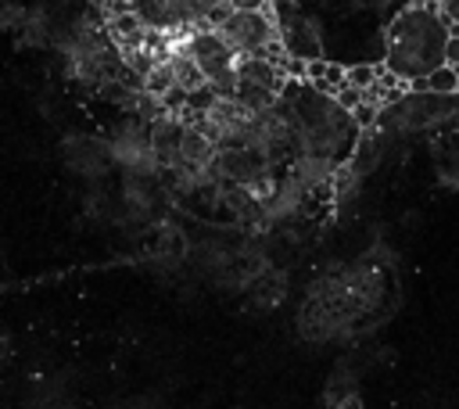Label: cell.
<instances>
[{"label":"cell","instance_id":"6da1fadb","mask_svg":"<svg viewBox=\"0 0 459 409\" xmlns=\"http://www.w3.org/2000/svg\"><path fill=\"white\" fill-rule=\"evenodd\" d=\"M452 39L448 18L437 4H412L387 25V57L384 65L409 86L423 79L430 68L445 65V47Z\"/></svg>","mask_w":459,"mask_h":409},{"label":"cell","instance_id":"7a4b0ae2","mask_svg":"<svg viewBox=\"0 0 459 409\" xmlns=\"http://www.w3.org/2000/svg\"><path fill=\"white\" fill-rule=\"evenodd\" d=\"M186 50L197 61V68L204 72L208 86L222 97H233L237 90V50L230 47V39L219 29H197L186 36Z\"/></svg>","mask_w":459,"mask_h":409},{"label":"cell","instance_id":"3957f363","mask_svg":"<svg viewBox=\"0 0 459 409\" xmlns=\"http://www.w3.org/2000/svg\"><path fill=\"white\" fill-rule=\"evenodd\" d=\"M108 144H111V161L122 172H133V176H161L165 172V165L151 144V122H143L140 115L118 122L115 133L108 136Z\"/></svg>","mask_w":459,"mask_h":409},{"label":"cell","instance_id":"277c9868","mask_svg":"<svg viewBox=\"0 0 459 409\" xmlns=\"http://www.w3.org/2000/svg\"><path fill=\"white\" fill-rule=\"evenodd\" d=\"M219 32L230 39L237 54H269V47L280 43L276 18H269L265 7H233L222 18Z\"/></svg>","mask_w":459,"mask_h":409},{"label":"cell","instance_id":"5b68a950","mask_svg":"<svg viewBox=\"0 0 459 409\" xmlns=\"http://www.w3.org/2000/svg\"><path fill=\"white\" fill-rule=\"evenodd\" d=\"M61 158L82 179H104L108 169L115 165L111 161V144L97 140V136H65L61 140Z\"/></svg>","mask_w":459,"mask_h":409},{"label":"cell","instance_id":"8992f818","mask_svg":"<svg viewBox=\"0 0 459 409\" xmlns=\"http://www.w3.org/2000/svg\"><path fill=\"white\" fill-rule=\"evenodd\" d=\"M280 43H283V50L290 57H301V61L323 57V36H319L312 18H287L283 32H280Z\"/></svg>","mask_w":459,"mask_h":409},{"label":"cell","instance_id":"52a82bcc","mask_svg":"<svg viewBox=\"0 0 459 409\" xmlns=\"http://www.w3.org/2000/svg\"><path fill=\"white\" fill-rule=\"evenodd\" d=\"M244 291H247L251 305H258V309H276V305H283V298H287V276H283L280 269L265 265L262 273H255V280H251Z\"/></svg>","mask_w":459,"mask_h":409},{"label":"cell","instance_id":"ba28073f","mask_svg":"<svg viewBox=\"0 0 459 409\" xmlns=\"http://www.w3.org/2000/svg\"><path fill=\"white\" fill-rule=\"evenodd\" d=\"M326 402L330 405H355L359 402V377L348 366H337V373L326 380Z\"/></svg>","mask_w":459,"mask_h":409},{"label":"cell","instance_id":"9c48e42d","mask_svg":"<svg viewBox=\"0 0 459 409\" xmlns=\"http://www.w3.org/2000/svg\"><path fill=\"white\" fill-rule=\"evenodd\" d=\"M412 90H434V93H459V68H452L448 61L445 65H437V68H430L423 79H416V83H409Z\"/></svg>","mask_w":459,"mask_h":409},{"label":"cell","instance_id":"30bf717a","mask_svg":"<svg viewBox=\"0 0 459 409\" xmlns=\"http://www.w3.org/2000/svg\"><path fill=\"white\" fill-rule=\"evenodd\" d=\"M305 79L316 83V86L326 90V93H337V86L344 83V68H341V65H326L323 57H316V61L305 65Z\"/></svg>","mask_w":459,"mask_h":409},{"label":"cell","instance_id":"8fae6325","mask_svg":"<svg viewBox=\"0 0 459 409\" xmlns=\"http://www.w3.org/2000/svg\"><path fill=\"white\" fill-rule=\"evenodd\" d=\"M22 39L32 43V47H39V43L47 39V14H43V11H29V14H25V22H22Z\"/></svg>","mask_w":459,"mask_h":409},{"label":"cell","instance_id":"7c38bea8","mask_svg":"<svg viewBox=\"0 0 459 409\" xmlns=\"http://www.w3.org/2000/svg\"><path fill=\"white\" fill-rule=\"evenodd\" d=\"M437 183L445 190H459V154L455 151H448V154L437 158Z\"/></svg>","mask_w":459,"mask_h":409},{"label":"cell","instance_id":"4fadbf2b","mask_svg":"<svg viewBox=\"0 0 459 409\" xmlns=\"http://www.w3.org/2000/svg\"><path fill=\"white\" fill-rule=\"evenodd\" d=\"M380 72H384V65H351V68H344V83L369 90L380 79Z\"/></svg>","mask_w":459,"mask_h":409},{"label":"cell","instance_id":"5bb4252c","mask_svg":"<svg viewBox=\"0 0 459 409\" xmlns=\"http://www.w3.org/2000/svg\"><path fill=\"white\" fill-rule=\"evenodd\" d=\"M434 4H437V11L448 18V25L459 29V0H434Z\"/></svg>","mask_w":459,"mask_h":409},{"label":"cell","instance_id":"9a60e30c","mask_svg":"<svg viewBox=\"0 0 459 409\" xmlns=\"http://www.w3.org/2000/svg\"><path fill=\"white\" fill-rule=\"evenodd\" d=\"M445 61H448L452 68H459V29H452V39H448V47H445Z\"/></svg>","mask_w":459,"mask_h":409},{"label":"cell","instance_id":"2e32d148","mask_svg":"<svg viewBox=\"0 0 459 409\" xmlns=\"http://www.w3.org/2000/svg\"><path fill=\"white\" fill-rule=\"evenodd\" d=\"M269 0H230V7H265Z\"/></svg>","mask_w":459,"mask_h":409}]
</instances>
